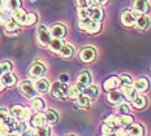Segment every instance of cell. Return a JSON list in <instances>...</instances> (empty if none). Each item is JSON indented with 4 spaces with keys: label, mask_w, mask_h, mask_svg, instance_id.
<instances>
[{
    "label": "cell",
    "mask_w": 151,
    "mask_h": 136,
    "mask_svg": "<svg viewBox=\"0 0 151 136\" xmlns=\"http://www.w3.org/2000/svg\"><path fill=\"white\" fill-rule=\"evenodd\" d=\"M11 114L12 117L18 122H25L30 118V109L29 108H25L22 105H13L11 109Z\"/></svg>",
    "instance_id": "obj_1"
},
{
    "label": "cell",
    "mask_w": 151,
    "mask_h": 136,
    "mask_svg": "<svg viewBox=\"0 0 151 136\" xmlns=\"http://www.w3.org/2000/svg\"><path fill=\"white\" fill-rule=\"evenodd\" d=\"M78 27L81 30L86 31L87 34H98L100 29H102L99 22H95V21L90 20V18H87V20H80L78 21Z\"/></svg>",
    "instance_id": "obj_2"
},
{
    "label": "cell",
    "mask_w": 151,
    "mask_h": 136,
    "mask_svg": "<svg viewBox=\"0 0 151 136\" xmlns=\"http://www.w3.org/2000/svg\"><path fill=\"white\" fill-rule=\"evenodd\" d=\"M68 86L67 83H63V82H56V83L52 84V88H51V95L56 99H65L68 97Z\"/></svg>",
    "instance_id": "obj_3"
},
{
    "label": "cell",
    "mask_w": 151,
    "mask_h": 136,
    "mask_svg": "<svg viewBox=\"0 0 151 136\" xmlns=\"http://www.w3.org/2000/svg\"><path fill=\"white\" fill-rule=\"evenodd\" d=\"M37 39H38V43L40 44L42 47H48L50 42H51V33L50 30L47 29L45 25H40L37 30Z\"/></svg>",
    "instance_id": "obj_4"
},
{
    "label": "cell",
    "mask_w": 151,
    "mask_h": 136,
    "mask_svg": "<svg viewBox=\"0 0 151 136\" xmlns=\"http://www.w3.org/2000/svg\"><path fill=\"white\" fill-rule=\"evenodd\" d=\"M96 57V51L94 47H90V46H87V47H83L82 49L80 51V58H81V61H83V62H93L94 60H95Z\"/></svg>",
    "instance_id": "obj_5"
},
{
    "label": "cell",
    "mask_w": 151,
    "mask_h": 136,
    "mask_svg": "<svg viewBox=\"0 0 151 136\" xmlns=\"http://www.w3.org/2000/svg\"><path fill=\"white\" fill-rule=\"evenodd\" d=\"M20 91L25 97H29V99H33V97L37 96V90L30 80H24L20 84Z\"/></svg>",
    "instance_id": "obj_6"
},
{
    "label": "cell",
    "mask_w": 151,
    "mask_h": 136,
    "mask_svg": "<svg viewBox=\"0 0 151 136\" xmlns=\"http://www.w3.org/2000/svg\"><path fill=\"white\" fill-rule=\"evenodd\" d=\"M46 70H47L46 66L42 62H34L29 69V75L33 78H40L46 73Z\"/></svg>",
    "instance_id": "obj_7"
},
{
    "label": "cell",
    "mask_w": 151,
    "mask_h": 136,
    "mask_svg": "<svg viewBox=\"0 0 151 136\" xmlns=\"http://www.w3.org/2000/svg\"><path fill=\"white\" fill-rule=\"evenodd\" d=\"M87 11H89V18L93 21H95V22H100L103 20V17H104V12H103L102 7L94 5V7L87 8Z\"/></svg>",
    "instance_id": "obj_8"
},
{
    "label": "cell",
    "mask_w": 151,
    "mask_h": 136,
    "mask_svg": "<svg viewBox=\"0 0 151 136\" xmlns=\"http://www.w3.org/2000/svg\"><path fill=\"white\" fill-rule=\"evenodd\" d=\"M133 9L137 14H146L150 11L147 0H133Z\"/></svg>",
    "instance_id": "obj_9"
},
{
    "label": "cell",
    "mask_w": 151,
    "mask_h": 136,
    "mask_svg": "<svg viewBox=\"0 0 151 136\" xmlns=\"http://www.w3.org/2000/svg\"><path fill=\"white\" fill-rule=\"evenodd\" d=\"M50 33H51V36L53 38H64L65 34H67V27L64 26V25L61 23H55L51 26V29H50Z\"/></svg>",
    "instance_id": "obj_10"
},
{
    "label": "cell",
    "mask_w": 151,
    "mask_h": 136,
    "mask_svg": "<svg viewBox=\"0 0 151 136\" xmlns=\"http://www.w3.org/2000/svg\"><path fill=\"white\" fill-rule=\"evenodd\" d=\"M136 20H137V17L134 16L133 12H130V11H124L122 12V14H121V22H122V25L124 26H133L134 23H136Z\"/></svg>",
    "instance_id": "obj_11"
},
{
    "label": "cell",
    "mask_w": 151,
    "mask_h": 136,
    "mask_svg": "<svg viewBox=\"0 0 151 136\" xmlns=\"http://www.w3.org/2000/svg\"><path fill=\"white\" fill-rule=\"evenodd\" d=\"M107 100H108V103L115 104V105H119V104L122 103L124 96H122V93L119 92V91L112 90V91H109V92L107 93Z\"/></svg>",
    "instance_id": "obj_12"
},
{
    "label": "cell",
    "mask_w": 151,
    "mask_h": 136,
    "mask_svg": "<svg viewBox=\"0 0 151 136\" xmlns=\"http://www.w3.org/2000/svg\"><path fill=\"white\" fill-rule=\"evenodd\" d=\"M77 84L80 86L81 88H86L87 86L91 84V74L89 71H82L77 78Z\"/></svg>",
    "instance_id": "obj_13"
},
{
    "label": "cell",
    "mask_w": 151,
    "mask_h": 136,
    "mask_svg": "<svg viewBox=\"0 0 151 136\" xmlns=\"http://www.w3.org/2000/svg\"><path fill=\"white\" fill-rule=\"evenodd\" d=\"M34 87H35L37 92L46 93L47 91L50 90V82L47 80V79H45V78H40V79H38V80L35 82Z\"/></svg>",
    "instance_id": "obj_14"
},
{
    "label": "cell",
    "mask_w": 151,
    "mask_h": 136,
    "mask_svg": "<svg viewBox=\"0 0 151 136\" xmlns=\"http://www.w3.org/2000/svg\"><path fill=\"white\" fill-rule=\"evenodd\" d=\"M63 47H64V40L60 39V38H53V39H51V42H50V44H48L50 51H52V52H55V53L60 52Z\"/></svg>",
    "instance_id": "obj_15"
},
{
    "label": "cell",
    "mask_w": 151,
    "mask_h": 136,
    "mask_svg": "<svg viewBox=\"0 0 151 136\" xmlns=\"http://www.w3.org/2000/svg\"><path fill=\"white\" fill-rule=\"evenodd\" d=\"M82 93L85 95V96H87L90 100H94V99H96L98 97V95H99V87L98 86H87L86 88H83V91H82Z\"/></svg>",
    "instance_id": "obj_16"
},
{
    "label": "cell",
    "mask_w": 151,
    "mask_h": 136,
    "mask_svg": "<svg viewBox=\"0 0 151 136\" xmlns=\"http://www.w3.org/2000/svg\"><path fill=\"white\" fill-rule=\"evenodd\" d=\"M0 82H1V84L4 87H12L16 84V77L12 74V73H5V74L1 75Z\"/></svg>",
    "instance_id": "obj_17"
},
{
    "label": "cell",
    "mask_w": 151,
    "mask_h": 136,
    "mask_svg": "<svg viewBox=\"0 0 151 136\" xmlns=\"http://www.w3.org/2000/svg\"><path fill=\"white\" fill-rule=\"evenodd\" d=\"M133 83H134V88H136L138 92H145L150 86L149 80L146 78H137Z\"/></svg>",
    "instance_id": "obj_18"
},
{
    "label": "cell",
    "mask_w": 151,
    "mask_h": 136,
    "mask_svg": "<svg viewBox=\"0 0 151 136\" xmlns=\"http://www.w3.org/2000/svg\"><path fill=\"white\" fill-rule=\"evenodd\" d=\"M26 12L22 8H18L13 12V18L12 20L16 21L18 25H25V20H26Z\"/></svg>",
    "instance_id": "obj_19"
},
{
    "label": "cell",
    "mask_w": 151,
    "mask_h": 136,
    "mask_svg": "<svg viewBox=\"0 0 151 136\" xmlns=\"http://www.w3.org/2000/svg\"><path fill=\"white\" fill-rule=\"evenodd\" d=\"M136 25L139 30H146L150 26V18L146 14H139L136 20Z\"/></svg>",
    "instance_id": "obj_20"
},
{
    "label": "cell",
    "mask_w": 151,
    "mask_h": 136,
    "mask_svg": "<svg viewBox=\"0 0 151 136\" xmlns=\"http://www.w3.org/2000/svg\"><path fill=\"white\" fill-rule=\"evenodd\" d=\"M121 93L128 101H133V99L138 95V91L134 87L128 86V87H122V92Z\"/></svg>",
    "instance_id": "obj_21"
},
{
    "label": "cell",
    "mask_w": 151,
    "mask_h": 136,
    "mask_svg": "<svg viewBox=\"0 0 151 136\" xmlns=\"http://www.w3.org/2000/svg\"><path fill=\"white\" fill-rule=\"evenodd\" d=\"M45 119L48 125H56L59 121V114L56 113V110L53 109H48L45 113Z\"/></svg>",
    "instance_id": "obj_22"
},
{
    "label": "cell",
    "mask_w": 151,
    "mask_h": 136,
    "mask_svg": "<svg viewBox=\"0 0 151 136\" xmlns=\"http://www.w3.org/2000/svg\"><path fill=\"white\" fill-rule=\"evenodd\" d=\"M119 121H120V118H119L117 115L112 114V115H108V117L106 118V123H104V125L108 126V127L111 128L113 132H115L116 130H117L119 125H120V123H119Z\"/></svg>",
    "instance_id": "obj_23"
},
{
    "label": "cell",
    "mask_w": 151,
    "mask_h": 136,
    "mask_svg": "<svg viewBox=\"0 0 151 136\" xmlns=\"http://www.w3.org/2000/svg\"><path fill=\"white\" fill-rule=\"evenodd\" d=\"M46 125V119H45V114L42 113H38V114L31 117V126L35 128H39V127H43Z\"/></svg>",
    "instance_id": "obj_24"
},
{
    "label": "cell",
    "mask_w": 151,
    "mask_h": 136,
    "mask_svg": "<svg viewBox=\"0 0 151 136\" xmlns=\"http://www.w3.org/2000/svg\"><path fill=\"white\" fill-rule=\"evenodd\" d=\"M132 104H133V106L136 108V109L142 110V109H145V108L147 106V99L145 96L137 95V96L133 99V101H132Z\"/></svg>",
    "instance_id": "obj_25"
},
{
    "label": "cell",
    "mask_w": 151,
    "mask_h": 136,
    "mask_svg": "<svg viewBox=\"0 0 151 136\" xmlns=\"http://www.w3.org/2000/svg\"><path fill=\"white\" fill-rule=\"evenodd\" d=\"M59 53H60V56L63 58L69 60L74 55V48H73V46H70V44H64V47H63Z\"/></svg>",
    "instance_id": "obj_26"
},
{
    "label": "cell",
    "mask_w": 151,
    "mask_h": 136,
    "mask_svg": "<svg viewBox=\"0 0 151 136\" xmlns=\"http://www.w3.org/2000/svg\"><path fill=\"white\" fill-rule=\"evenodd\" d=\"M82 91H83L82 88L76 83L72 87L68 88V97H70V99H77V97H80L81 95H82Z\"/></svg>",
    "instance_id": "obj_27"
},
{
    "label": "cell",
    "mask_w": 151,
    "mask_h": 136,
    "mask_svg": "<svg viewBox=\"0 0 151 136\" xmlns=\"http://www.w3.org/2000/svg\"><path fill=\"white\" fill-rule=\"evenodd\" d=\"M90 99L85 95H81L80 97H77V103H76V106L80 108V109H89L90 108Z\"/></svg>",
    "instance_id": "obj_28"
},
{
    "label": "cell",
    "mask_w": 151,
    "mask_h": 136,
    "mask_svg": "<svg viewBox=\"0 0 151 136\" xmlns=\"http://www.w3.org/2000/svg\"><path fill=\"white\" fill-rule=\"evenodd\" d=\"M128 135L129 136H143L145 135L143 126H141V125H132L130 128H129V131H128Z\"/></svg>",
    "instance_id": "obj_29"
},
{
    "label": "cell",
    "mask_w": 151,
    "mask_h": 136,
    "mask_svg": "<svg viewBox=\"0 0 151 136\" xmlns=\"http://www.w3.org/2000/svg\"><path fill=\"white\" fill-rule=\"evenodd\" d=\"M103 87H104V90H107V91H112V90H115V88H117L119 87V78H116V77L108 78L104 82Z\"/></svg>",
    "instance_id": "obj_30"
},
{
    "label": "cell",
    "mask_w": 151,
    "mask_h": 136,
    "mask_svg": "<svg viewBox=\"0 0 151 136\" xmlns=\"http://www.w3.org/2000/svg\"><path fill=\"white\" fill-rule=\"evenodd\" d=\"M31 108H33L34 110H38V112H40V110H43L46 108V104L43 99H40V97H33L31 99Z\"/></svg>",
    "instance_id": "obj_31"
},
{
    "label": "cell",
    "mask_w": 151,
    "mask_h": 136,
    "mask_svg": "<svg viewBox=\"0 0 151 136\" xmlns=\"http://www.w3.org/2000/svg\"><path fill=\"white\" fill-rule=\"evenodd\" d=\"M133 78L130 77V75H128V74H122L119 77V84L122 87H128V86H132L133 84Z\"/></svg>",
    "instance_id": "obj_32"
},
{
    "label": "cell",
    "mask_w": 151,
    "mask_h": 136,
    "mask_svg": "<svg viewBox=\"0 0 151 136\" xmlns=\"http://www.w3.org/2000/svg\"><path fill=\"white\" fill-rule=\"evenodd\" d=\"M133 117H132L130 114H125V115H121L120 117V121H119V123H120L121 127H129V126L133 125Z\"/></svg>",
    "instance_id": "obj_33"
},
{
    "label": "cell",
    "mask_w": 151,
    "mask_h": 136,
    "mask_svg": "<svg viewBox=\"0 0 151 136\" xmlns=\"http://www.w3.org/2000/svg\"><path fill=\"white\" fill-rule=\"evenodd\" d=\"M12 69H13V65H12L11 62H8V61L1 62V64H0V75L5 74V73H11Z\"/></svg>",
    "instance_id": "obj_34"
},
{
    "label": "cell",
    "mask_w": 151,
    "mask_h": 136,
    "mask_svg": "<svg viewBox=\"0 0 151 136\" xmlns=\"http://www.w3.org/2000/svg\"><path fill=\"white\" fill-rule=\"evenodd\" d=\"M117 113L119 114H121V115H125V114H129L130 113V106L128 105V104H125V103H121V104H119L117 105Z\"/></svg>",
    "instance_id": "obj_35"
},
{
    "label": "cell",
    "mask_w": 151,
    "mask_h": 136,
    "mask_svg": "<svg viewBox=\"0 0 151 136\" xmlns=\"http://www.w3.org/2000/svg\"><path fill=\"white\" fill-rule=\"evenodd\" d=\"M13 130H12L7 123L4 122H0V136H8L9 134H12Z\"/></svg>",
    "instance_id": "obj_36"
},
{
    "label": "cell",
    "mask_w": 151,
    "mask_h": 136,
    "mask_svg": "<svg viewBox=\"0 0 151 136\" xmlns=\"http://www.w3.org/2000/svg\"><path fill=\"white\" fill-rule=\"evenodd\" d=\"M7 8L9 11L14 12L16 9L21 8V0H8L7 1Z\"/></svg>",
    "instance_id": "obj_37"
},
{
    "label": "cell",
    "mask_w": 151,
    "mask_h": 136,
    "mask_svg": "<svg viewBox=\"0 0 151 136\" xmlns=\"http://www.w3.org/2000/svg\"><path fill=\"white\" fill-rule=\"evenodd\" d=\"M38 21V16L37 13H27L26 14V20H25V25L26 26H31Z\"/></svg>",
    "instance_id": "obj_38"
},
{
    "label": "cell",
    "mask_w": 151,
    "mask_h": 136,
    "mask_svg": "<svg viewBox=\"0 0 151 136\" xmlns=\"http://www.w3.org/2000/svg\"><path fill=\"white\" fill-rule=\"evenodd\" d=\"M18 29V23L13 20H9L7 23H5V30H7V33H9V31H14Z\"/></svg>",
    "instance_id": "obj_39"
},
{
    "label": "cell",
    "mask_w": 151,
    "mask_h": 136,
    "mask_svg": "<svg viewBox=\"0 0 151 136\" xmlns=\"http://www.w3.org/2000/svg\"><path fill=\"white\" fill-rule=\"evenodd\" d=\"M13 131H16L17 134H22V132L26 131V123L17 121V123H16V126H14V128H13Z\"/></svg>",
    "instance_id": "obj_40"
},
{
    "label": "cell",
    "mask_w": 151,
    "mask_h": 136,
    "mask_svg": "<svg viewBox=\"0 0 151 136\" xmlns=\"http://www.w3.org/2000/svg\"><path fill=\"white\" fill-rule=\"evenodd\" d=\"M37 136H51V130H50V127H46V126L39 127L37 131Z\"/></svg>",
    "instance_id": "obj_41"
},
{
    "label": "cell",
    "mask_w": 151,
    "mask_h": 136,
    "mask_svg": "<svg viewBox=\"0 0 151 136\" xmlns=\"http://www.w3.org/2000/svg\"><path fill=\"white\" fill-rule=\"evenodd\" d=\"M78 18L80 20H87L89 18V11L87 8H78Z\"/></svg>",
    "instance_id": "obj_42"
},
{
    "label": "cell",
    "mask_w": 151,
    "mask_h": 136,
    "mask_svg": "<svg viewBox=\"0 0 151 136\" xmlns=\"http://www.w3.org/2000/svg\"><path fill=\"white\" fill-rule=\"evenodd\" d=\"M91 4V0H77L78 8H89Z\"/></svg>",
    "instance_id": "obj_43"
},
{
    "label": "cell",
    "mask_w": 151,
    "mask_h": 136,
    "mask_svg": "<svg viewBox=\"0 0 151 136\" xmlns=\"http://www.w3.org/2000/svg\"><path fill=\"white\" fill-rule=\"evenodd\" d=\"M9 117V113H8V110L7 109H4V108H1L0 109V122H3V121H5Z\"/></svg>",
    "instance_id": "obj_44"
},
{
    "label": "cell",
    "mask_w": 151,
    "mask_h": 136,
    "mask_svg": "<svg viewBox=\"0 0 151 136\" xmlns=\"http://www.w3.org/2000/svg\"><path fill=\"white\" fill-rule=\"evenodd\" d=\"M115 136H128V132L125 131V130H122V128H119V130H116L115 132Z\"/></svg>",
    "instance_id": "obj_45"
},
{
    "label": "cell",
    "mask_w": 151,
    "mask_h": 136,
    "mask_svg": "<svg viewBox=\"0 0 151 136\" xmlns=\"http://www.w3.org/2000/svg\"><path fill=\"white\" fill-rule=\"evenodd\" d=\"M107 1H108V0H91V3H93L94 5H96V7H100V5H104Z\"/></svg>",
    "instance_id": "obj_46"
},
{
    "label": "cell",
    "mask_w": 151,
    "mask_h": 136,
    "mask_svg": "<svg viewBox=\"0 0 151 136\" xmlns=\"http://www.w3.org/2000/svg\"><path fill=\"white\" fill-rule=\"evenodd\" d=\"M102 130H103V134H104V135H109V134H113V131H112V130L109 128L108 126H106V125L103 126V128H102Z\"/></svg>",
    "instance_id": "obj_47"
},
{
    "label": "cell",
    "mask_w": 151,
    "mask_h": 136,
    "mask_svg": "<svg viewBox=\"0 0 151 136\" xmlns=\"http://www.w3.org/2000/svg\"><path fill=\"white\" fill-rule=\"evenodd\" d=\"M68 75H60V82H63V83H67V82H68Z\"/></svg>",
    "instance_id": "obj_48"
},
{
    "label": "cell",
    "mask_w": 151,
    "mask_h": 136,
    "mask_svg": "<svg viewBox=\"0 0 151 136\" xmlns=\"http://www.w3.org/2000/svg\"><path fill=\"white\" fill-rule=\"evenodd\" d=\"M3 90H4V86H3L1 82H0V91H3Z\"/></svg>",
    "instance_id": "obj_49"
},
{
    "label": "cell",
    "mask_w": 151,
    "mask_h": 136,
    "mask_svg": "<svg viewBox=\"0 0 151 136\" xmlns=\"http://www.w3.org/2000/svg\"><path fill=\"white\" fill-rule=\"evenodd\" d=\"M1 8H3V0H0V11H1Z\"/></svg>",
    "instance_id": "obj_50"
},
{
    "label": "cell",
    "mask_w": 151,
    "mask_h": 136,
    "mask_svg": "<svg viewBox=\"0 0 151 136\" xmlns=\"http://www.w3.org/2000/svg\"><path fill=\"white\" fill-rule=\"evenodd\" d=\"M8 136H20V135H18V134H9Z\"/></svg>",
    "instance_id": "obj_51"
},
{
    "label": "cell",
    "mask_w": 151,
    "mask_h": 136,
    "mask_svg": "<svg viewBox=\"0 0 151 136\" xmlns=\"http://www.w3.org/2000/svg\"><path fill=\"white\" fill-rule=\"evenodd\" d=\"M67 136H76V135H72V134H70V135H67Z\"/></svg>",
    "instance_id": "obj_52"
},
{
    "label": "cell",
    "mask_w": 151,
    "mask_h": 136,
    "mask_svg": "<svg viewBox=\"0 0 151 136\" xmlns=\"http://www.w3.org/2000/svg\"><path fill=\"white\" fill-rule=\"evenodd\" d=\"M102 136H109V135H104V134H103V135H102Z\"/></svg>",
    "instance_id": "obj_53"
},
{
    "label": "cell",
    "mask_w": 151,
    "mask_h": 136,
    "mask_svg": "<svg viewBox=\"0 0 151 136\" xmlns=\"http://www.w3.org/2000/svg\"><path fill=\"white\" fill-rule=\"evenodd\" d=\"M30 136H37V135H34V134H33V135H30Z\"/></svg>",
    "instance_id": "obj_54"
}]
</instances>
